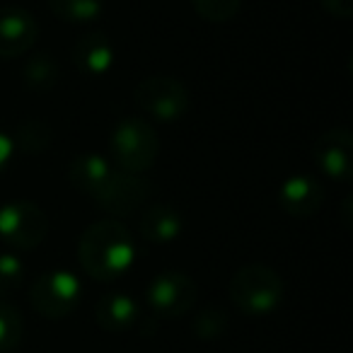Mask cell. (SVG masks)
I'll return each mask as SVG.
<instances>
[{
	"label": "cell",
	"instance_id": "1",
	"mask_svg": "<svg viewBox=\"0 0 353 353\" xmlns=\"http://www.w3.org/2000/svg\"><path fill=\"white\" fill-rule=\"evenodd\" d=\"M68 179L78 192L88 194L112 216H131L150 196V184L145 176L121 170L112 160L94 152H85L70 160Z\"/></svg>",
	"mask_w": 353,
	"mask_h": 353
},
{
	"label": "cell",
	"instance_id": "2",
	"mask_svg": "<svg viewBox=\"0 0 353 353\" xmlns=\"http://www.w3.org/2000/svg\"><path fill=\"white\" fill-rule=\"evenodd\" d=\"M78 259L90 279L109 283L131 269L136 259V242L121 221L104 218L83 232L78 242Z\"/></svg>",
	"mask_w": 353,
	"mask_h": 353
},
{
	"label": "cell",
	"instance_id": "3",
	"mask_svg": "<svg viewBox=\"0 0 353 353\" xmlns=\"http://www.w3.org/2000/svg\"><path fill=\"white\" fill-rule=\"evenodd\" d=\"M283 293V279L264 264L242 266L240 271H235L228 285L230 303L247 317H264L279 310Z\"/></svg>",
	"mask_w": 353,
	"mask_h": 353
},
{
	"label": "cell",
	"instance_id": "4",
	"mask_svg": "<svg viewBox=\"0 0 353 353\" xmlns=\"http://www.w3.org/2000/svg\"><path fill=\"white\" fill-rule=\"evenodd\" d=\"M157 152H160V141L155 128L141 117L121 119L109 136V155L114 165L133 174L150 170L157 160Z\"/></svg>",
	"mask_w": 353,
	"mask_h": 353
},
{
	"label": "cell",
	"instance_id": "5",
	"mask_svg": "<svg viewBox=\"0 0 353 353\" xmlns=\"http://www.w3.org/2000/svg\"><path fill=\"white\" fill-rule=\"evenodd\" d=\"M83 298V283L73 271H46L32 283V307L46 319H63L78 307Z\"/></svg>",
	"mask_w": 353,
	"mask_h": 353
},
{
	"label": "cell",
	"instance_id": "6",
	"mask_svg": "<svg viewBox=\"0 0 353 353\" xmlns=\"http://www.w3.org/2000/svg\"><path fill=\"white\" fill-rule=\"evenodd\" d=\"M133 99L141 112L162 123L179 121L189 109V90L184 88L182 80L167 78V75L145 78L133 90Z\"/></svg>",
	"mask_w": 353,
	"mask_h": 353
},
{
	"label": "cell",
	"instance_id": "7",
	"mask_svg": "<svg viewBox=\"0 0 353 353\" xmlns=\"http://www.w3.org/2000/svg\"><path fill=\"white\" fill-rule=\"evenodd\" d=\"M49 232V218L32 201H10L0 206V240L15 250H37Z\"/></svg>",
	"mask_w": 353,
	"mask_h": 353
},
{
	"label": "cell",
	"instance_id": "8",
	"mask_svg": "<svg viewBox=\"0 0 353 353\" xmlns=\"http://www.w3.org/2000/svg\"><path fill=\"white\" fill-rule=\"evenodd\" d=\"M145 300L157 317H182L196 303V283L182 271H162L150 281Z\"/></svg>",
	"mask_w": 353,
	"mask_h": 353
},
{
	"label": "cell",
	"instance_id": "9",
	"mask_svg": "<svg viewBox=\"0 0 353 353\" xmlns=\"http://www.w3.org/2000/svg\"><path fill=\"white\" fill-rule=\"evenodd\" d=\"M353 136L348 128H329L314 143V162L334 182H348L353 174Z\"/></svg>",
	"mask_w": 353,
	"mask_h": 353
},
{
	"label": "cell",
	"instance_id": "10",
	"mask_svg": "<svg viewBox=\"0 0 353 353\" xmlns=\"http://www.w3.org/2000/svg\"><path fill=\"white\" fill-rule=\"evenodd\" d=\"M39 39V22L20 6L0 8V59H20Z\"/></svg>",
	"mask_w": 353,
	"mask_h": 353
},
{
	"label": "cell",
	"instance_id": "11",
	"mask_svg": "<svg viewBox=\"0 0 353 353\" xmlns=\"http://www.w3.org/2000/svg\"><path fill=\"white\" fill-rule=\"evenodd\" d=\"M324 189L310 174L288 176L279 189V206L293 218H310L322 208Z\"/></svg>",
	"mask_w": 353,
	"mask_h": 353
},
{
	"label": "cell",
	"instance_id": "12",
	"mask_svg": "<svg viewBox=\"0 0 353 353\" xmlns=\"http://www.w3.org/2000/svg\"><path fill=\"white\" fill-rule=\"evenodd\" d=\"M73 63L88 78L107 75L114 65V44L104 32H88L73 46Z\"/></svg>",
	"mask_w": 353,
	"mask_h": 353
},
{
	"label": "cell",
	"instance_id": "13",
	"mask_svg": "<svg viewBox=\"0 0 353 353\" xmlns=\"http://www.w3.org/2000/svg\"><path fill=\"white\" fill-rule=\"evenodd\" d=\"M94 319L109 334H126L143 322L141 307L128 293H107L94 307Z\"/></svg>",
	"mask_w": 353,
	"mask_h": 353
},
{
	"label": "cell",
	"instance_id": "14",
	"mask_svg": "<svg viewBox=\"0 0 353 353\" xmlns=\"http://www.w3.org/2000/svg\"><path fill=\"white\" fill-rule=\"evenodd\" d=\"M184 230V218L182 213L165 203L150 206L143 211L141 216V237L152 245H167V242L176 240Z\"/></svg>",
	"mask_w": 353,
	"mask_h": 353
},
{
	"label": "cell",
	"instance_id": "15",
	"mask_svg": "<svg viewBox=\"0 0 353 353\" xmlns=\"http://www.w3.org/2000/svg\"><path fill=\"white\" fill-rule=\"evenodd\" d=\"M59 63L51 54H37L32 59H27L25 68H22V78H25V85L30 90H37V92H46V90L56 88L59 83Z\"/></svg>",
	"mask_w": 353,
	"mask_h": 353
},
{
	"label": "cell",
	"instance_id": "16",
	"mask_svg": "<svg viewBox=\"0 0 353 353\" xmlns=\"http://www.w3.org/2000/svg\"><path fill=\"white\" fill-rule=\"evenodd\" d=\"M54 15L70 25H88L104 12V0H49Z\"/></svg>",
	"mask_w": 353,
	"mask_h": 353
},
{
	"label": "cell",
	"instance_id": "17",
	"mask_svg": "<svg viewBox=\"0 0 353 353\" xmlns=\"http://www.w3.org/2000/svg\"><path fill=\"white\" fill-rule=\"evenodd\" d=\"M51 138H54V131L49 123L41 119H30L17 128V136L12 138V143H15V150L20 148L27 155H39L51 145Z\"/></svg>",
	"mask_w": 353,
	"mask_h": 353
},
{
	"label": "cell",
	"instance_id": "18",
	"mask_svg": "<svg viewBox=\"0 0 353 353\" xmlns=\"http://www.w3.org/2000/svg\"><path fill=\"white\" fill-rule=\"evenodd\" d=\"M228 324H230L228 312L223 307H218V305H208V307L199 310V312L194 314V319H192L194 334H196L199 339H203V341L221 339L223 334L228 332Z\"/></svg>",
	"mask_w": 353,
	"mask_h": 353
},
{
	"label": "cell",
	"instance_id": "19",
	"mask_svg": "<svg viewBox=\"0 0 353 353\" xmlns=\"http://www.w3.org/2000/svg\"><path fill=\"white\" fill-rule=\"evenodd\" d=\"M25 336V322L8 300L0 298V353H10Z\"/></svg>",
	"mask_w": 353,
	"mask_h": 353
},
{
	"label": "cell",
	"instance_id": "20",
	"mask_svg": "<svg viewBox=\"0 0 353 353\" xmlns=\"http://www.w3.org/2000/svg\"><path fill=\"white\" fill-rule=\"evenodd\" d=\"M25 283V261L17 254H0V298L15 295Z\"/></svg>",
	"mask_w": 353,
	"mask_h": 353
},
{
	"label": "cell",
	"instance_id": "21",
	"mask_svg": "<svg viewBox=\"0 0 353 353\" xmlns=\"http://www.w3.org/2000/svg\"><path fill=\"white\" fill-rule=\"evenodd\" d=\"M192 6L199 12V17L223 25V22H230L240 12L242 0H192Z\"/></svg>",
	"mask_w": 353,
	"mask_h": 353
},
{
	"label": "cell",
	"instance_id": "22",
	"mask_svg": "<svg viewBox=\"0 0 353 353\" xmlns=\"http://www.w3.org/2000/svg\"><path fill=\"white\" fill-rule=\"evenodd\" d=\"M319 3L329 15L339 17V20H348L353 15V0H319Z\"/></svg>",
	"mask_w": 353,
	"mask_h": 353
},
{
	"label": "cell",
	"instance_id": "23",
	"mask_svg": "<svg viewBox=\"0 0 353 353\" xmlns=\"http://www.w3.org/2000/svg\"><path fill=\"white\" fill-rule=\"evenodd\" d=\"M12 155H15V143H12L10 136L0 133V172H3L8 165H10Z\"/></svg>",
	"mask_w": 353,
	"mask_h": 353
}]
</instances>
